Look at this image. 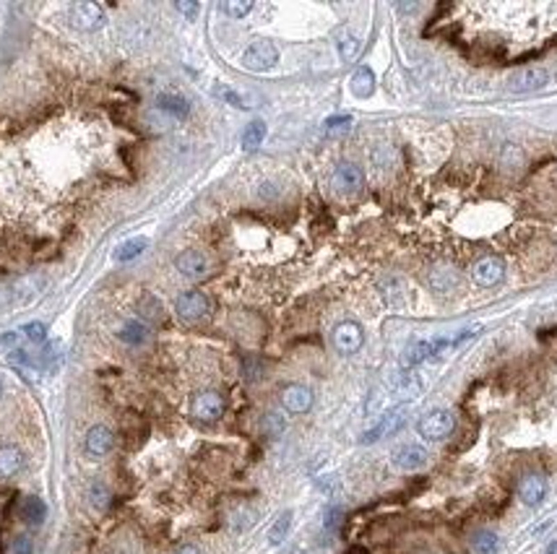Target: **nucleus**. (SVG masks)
I'll return each instance as SVG.
<instances>
[{
    "label": "nucleus",
    "instance_id": "28",
    "mask_svg": "<svg viewBox=\"0 0 557 554\" xmlns=\"http://www.w3.org/2000/svg\"><path fill=\"white\" fill-rule=\"evenodd\" d=\"M214 94L217 97H221V100L227 102V104H232V107H237V109H250L253 104L248 102V97H242L240 91H235V89H227V86H217L214 89Z\"/></svg>",
    "mask_w": 557,
    "mask_h": 554
},
{
    "label": "nucleus",
    "instance_id": "12",
    "mask_svg": "<svg viewBox=\"0 0 557 554\" xmlns=\"http://www.w3.org/2000/svg\"><path fill=\"white\" fill-rule=\"evenodd\" d=\"M175 268H178L185 278L198 281V278H203L209 274V260H206V255L198 253V250H185V253H180V255L175 258Z\"/></svg>",
    "mask_w": 557,
    "mask_h": 554
},
{
    "label": "nucleus",
    "instance_id": "43",
    "mask_svg": "<svg viewBox=\"0 0 557 554\" xmlns=\"http://www.w3.org/2000/svg\"><path fill=\"white\" fill-rule=\"evenodd\" d=\"M547 554H557V541H552V544L547 546Z\"/></svg>",
    "mask_w": 557,
    "mask_h": 554
},
{
    "label": "nucleus",
    "instance_id": "44",
    "mask_svg": "<svg viewBox=\"0 0 557 554\" xmlns=\"http://www.w3.org/2000/svg\"><path fill=\"white\" fill-rule=\"evenodd\" d=\"M0 396H3V380H0Z\"/></svg>",
    "mask_w": 557,
    "mask_h": 554
},
{
    "label": "nucleus",
    "instance_id": "39",
    "mask_svg": "<svg viewBox=\"0 0 557 554\" xmlns=\"http://www.w3.org/2000/svg\"><path fill=\"white\" fill-rule=\"evenodd\" d=\"M19 341V333H6V336H0V347H13Z\"/></svg>",
    "mask_w": 557,
    "mask_h": 554
},
{
    "label": "nucleus",
    "instance_id": "23",
    "mask_svg": "<svg viewBox=\"0 0 557 554\" xmlns=\"http://www.w3.org/2000/svg\"><path fill=\"white\" fill-rule=\"evenodd\" d=\"M146 338H149V328L143 326V323H139V320H130V323H125V326L120 328V341H125L130 347H139Z\"/></svg>",
    "mask_w": 557,
    "mask_h": 554
},
{
    "label": "nucleus",
    "instance_id": "17",
    "mask_svg": "<svg viewBox=\"0 0 557 554\" xmlns=\"http://www.w3.org/2000/svg\"><path fill=\"white\" fill-rule=\"evenodd\" d=\"M24 468V453L16 445L0 448V479H10Z\"/></svg>",
    "mask_w": 557,
    "mask_h": 554
},
{
    "label": "nucleus",
    "instance_id": "30",
    "mask_svg": "<svg viewBox=\"0 0 557 554\" xmlns=\"http://www.w3.org/2000/svg\"><path fill=\"white\" fill-rule=\"evenodd\" d=\"M221 10L227 16H232V19H242V16H248L250 10H253V3L250 0H224Z\"/></svg>",
    "mask_w": 557,
    "mask_h": 554
},
{
    "label": "nucleus",
    "instance_id": "20",
    "mask_svg": "<svg viewBox=\"0 0 557 554\" xmlns=\"http://www.w3.org/2000/svg\"><path fill=\"white\" fill-rule=\"evenodd\" d=\"M266 122L263 120H253L248 128L242 130V149L245 151H256L263 143V138H266Z\"/></svg>",
    "mask_w": 557,
    "mask_h": 554
},
{
    "label": "nucleus",
    "instance_id": "27",
    "mask_svg": "<svg viewBox=\"0 0 557 554\" xmlns=\"http://www.w3.org/2000/svg\"><path fill=\"white\" fill-rule=\"evenodd\" d=\"M456 271L453 268H438V271H432V276H430V284L438 289V292H448L450 287H456Z\"/></svg>",
    "mask_w": 557,
    "mask_h": 554
},
{
    "label": "nucleus",
    "instance_id": "10",
    "mask_svg": "<svg viewBox=\"0 0 557 554\" xmlns=\"http://www.w3.org/2000/svg\"><path fill=\"white\" fill-rule=\"evenodd\" d=\"M505 276V266L498 255H485L479 258L477 263L471 266V278L477 281L479 287H495Z\"/></svg>",
    "mask_w": 557,
    "mask_h": 554
},
{
    "label": "nucleus",
    "instance_id": "26",
    "mask_svg": "<svg viewBox=\"0 0 557 554\" xmlns=\"http://www.w3.org/2000/svg\"><path fill=\"white\" fill-rule=\"evenodd\" d=\"M289 528H292V513L287 510V513L278 515L276 521H274V525L269 528V541H271V544H274V546L281 544V541L287 539Z\"/></svg>",
    "mask_w": 557,
    "mask_h": 554
},
{
    "label": "nucleus",
    "instance_id": "8",
    "mask_svg": "<svg viewBox=\"0 0 557 554\" xmlns=\"http://www.w3.org/2000/svg\"><path fill=\"white\" fill-rule=\"evenodd\" d=\"M70 21L81 31H97L104 24V10L91 0H79L70 6Z\"/></svg>",
    "mask_w": 557,
    "mask_h": 554
},
{
    "label": "nucleus",
    "instance_id": "29",
    "mask_svg": "<svg viewBox=\"0 0 557 554\" xmlns=\"http://www.w3.org/2000/svg\"><path fill=\"white\" fill-rule=\"evenodd\" d=\"M287 429V419L281 414H276V411H269V414L263 416V432L271 437H278L281 432Z\"/></svg>",
    "mask_w": 557,
    "mask_h": 554
},
{
    "label": "nucleus",
    "instance_id": "18",
    "mask_svg": "<svg viewBox=\"0 0 557 554\" xmlns=\"http://www.w3.org/2000/svg\"><path fill=\"white\" fill-rule=\"evenodd\" d=\"M349 86H352V94H354V97L368 100V97H372V91H375V73H372L368 65H362V68L354 70Z\"/></svg>",
    "mask_w": 557,
    "mask_h": 554
},
{
    "label": "nucleus",
    "instance_id": "35",
    "mask_svg": "<svg viewBox=\"0 0 557 554\" xmlns=\"http://www.w3.org/2000/svg\"><path fill=\"white\" fill-rule=\"evenodd\" d=\"M175 8H178L182 16H188V19H196V16H198V10H201L196 0H178V3H175Z\"/></svg>",
    "mask_w": 557,
    "mask_h": 554
},
{
    "label": "nucleus",
    "instance_id": "6",
    "mask_svg": "<svg viewBox=\"0 0 557 554\" xmlns=\"http://www.w3.org/2000/svg\"><path fill=\"white\" fill-rule=\"evenodd\" d=\"M209 310H211L209 297L203 292H185L175 302V312L185 323H198V320H203V317L209 315Z\"/></svg>",
    "mask_w": 557,
    "mask_h": 554
},
{
    "label": "nucleus",
    "instance_id": "40",
    "mask_svg": "<svg viewBox=\"0 0 557 554\" xmlns=\"http://www.w3.org/2000/svg\"><path fill=\"white\" fill-rule=\"evenodd\" d=\"M347 554H370L368 549H365V546H352V549H349Z\"/></svg>",
    "mask_w": 557,
    "mask_h": 554
},
{
    "label": "nucleus",
    "instance_id": "14",
    "mask_svg": "<svg viewBox=\"0 0 557 554\" xmlns=\"http://www.w3.org/2000/svg\"><path fill=\"white\" fill-rule=\"evenodd\" d=\"M391 461L401 471H417V468H422V466L427 464V450L422 445H401L393 450Z\"/></svg>",
    "mask_w": 557,
    "mask_h": 554
},
{
    "label": "nucleus",
    "instance_id": "7",
    "mask_svg": "<svg viewBox=\"0 0 557 554\" xmlns=\"http://www.w3.org/2000/svg\"><path fill=\"white\" fill-rule=\"evenodd\" d=\"M362 344H365V333H362V326L354 320H344L334 328V347L338 354H357Z\"/></svg>",
    "mask_w": 557,
    "mask_h": 554
},
{
    "label": "nucleus",
    "instance_id": "13",
    "mask_svg": "<svg viewBox=\"0 0 557 554\" xmlns=\"http://www.w3.org/2000/svg\"><path fill=\"white\" fill-rule=\"evenodd\" d=\"M281 406L287 409L289 414H305L313 406V390L308 386H287L281 390Z\"/></svg>",
    "mask_w": 557,
    "mask_h": 554
},
{
    "label": "nucleus",
    "instance_id": "32",
    "mask_svg": "<svg viewBox=\"0 0 557 554\" xmlns=\"http://www.w3.org/2000/svg\"><path fill=\"white\" fill-rule=\"evenodd\" d=\"M21 336L31 341V344H42L45 338H47V326L45 323H26V326L21 328Z\"/></svg>",
    "mask_w": 557,
    "mask_h": 554
},
{
    "label": "nucleus",
    "instance_id": "34",
    "mask_svg": "<svg viewBox=\"0 0 557 554\" xmlns=\"http://www.w3.org/2000/svg\"><path fill=\"white\" fill-rule=\"evenodd\" d=\"M349 125H352V118H349V115H334V118L326 120V130H329V133L349 130Z\"/></svg>",
    "mask_w": 557,
    "mask_h": 554
},
{
    "label": "nucleus",
    "instance_id": "22",
    "mask_svg": "<svg viewBox=\"0 0 557 554\" xmlns=\"http://www.w3.org/2000/svg\"><path fill=\"white\" fill-rule=\"evenodd\" d=\"M21 515H24V521L31 525H40L45 521V515H47V505L42 502L40 497H26L24 502H21Z\"/></svg>",
    "mask_w": 557,
    "mask_h": 554
},
{
    "label": "nucleus",
    "instance_id": "1",
    "mask_svg": "<svg viewBox=\"0 0 557 554\" xmlns=\"http://www.w3.org/2000/svg\"><path fill=\"white\" fill-rule=\"evenodd\" d=\"M477 333H479V326H471V328H464V331L453 333V336H432V338L411 341V344L404 349V354H401V367H417L419 362L432 359V356L443 354V351H453V349H458L461 344L471 341Z\"/></svg>",
    "mask_w": 557,
    "mask_h": 554
},
{
    "label": "nucleus",
    "instance_id": "25",
    "mask_svg": "<svg viewBox=\"0 0 557 554\" xmlns=\"http://www.w3.org/2000/svg\"><path fill=\"white\" fill-rule=\"evenodd\" d=\"M500 546V539L498 534H492V531H477V534L471 536V549L477 554H495Z\"/></svg>",
    "mask_w": 557,
    "mask_h": 554
},
{
    "label": "nucleus",
    "instance_id": "2",
    "mask_svg": "<svg viewBox=\"0 0 557 554\" xmlns=\"http://www.w3.org/2000/svg\"><path fill=\"white\" fill-rule=\"evenodd\" d=\"M453 427H456V416L450 414L448 409H432L417 422V432L425 440L438 443V440H446L453 432Z\"/></svg>",
    "mask_w": 557,
    "mask_h": 554
},
{
    "label": "nucleus",
    "instance_id": "31",
    "mask_svg": "<svg viewBox=\"0 0 557 554\" xmlns=\"http://www.w3.org/2000/svg\"><path fill=\"white\" fill-rule=\"evenodd\" d=\"M139 310H141V315L146 317V320H151V323H159V320H162V305L154 297L141 299Z\"/></svg>",
    "mask_w": 557,
    "mask_h": 554
},
{
    "label": "nucleus",
    "instance_id": "3",
    "mask_svg": "<svg viewBox=\"0 0 557 554\" xmlns=\"http://www.w3.org/2000/svg\"><path fill=\"white\" fill-rule=\"evenodd\" d=\"M407 414H409L407 406L389 409V411L380 416L375 425L370 427L365 435L359 437V443H362V445H370V443H378V440H383V437H389V435H393V432H398V429L404 427V422H407Z\"/></svg>",
    "mask_w": 557,
    "mask_h": 554
},
{
    "label": "nucleus",
    "instance_id": "11",
    "mask_svg": "<svg viewBox=\"0 0 557 554\" xmlns=\"http://www.w3.org/2000/svg\"><path fill=\"white\" fill-rule=\"evenodd\" d=\"M365 185V175H362V169L357 164H352V161H341L336 169H334V188L338 193H359Z\"/></svg>",
    "mask_w": 557,
    "mask_h": 554
},
{
    "label": "nucleus",
    "instance_id": "4",
    "mask_svg": "<svg viewBox=\"0 0 557 554\" xmlns=\"http://www.w3.org/2000/svg\"><path fill=\"white\" fill-rule=\"evenodd\" d=\"M549 84V73L542 65H526L518 68L516 73L508 76V91L513 94H528V91H539Z\"/></svg>",
    "mask_w": 557,
    "mask_h": 554
},
{
    "label": "nucleus",
    "instance_id": "9",
    "mask_svg": "<svg viewBox=\"0 0 557 554\" xmlns=\"http://www.w3.org/2000/svg\"><path fill=\"white\" fill-rule=\"evenodd\" d=\"M190 411H193V416L201 419V422H217V419L224 414V398H221L217 390H201V393L193 396Z\"/></svg>",
    "mask_w": 557,
    "mask_h": 554
},
{
    "label": "nucleus",
    "instance_id": "19",
    "mask_svg": "<svg viewBox=\"0 0 557 554\" xmlns=\"http://www.w3.org/2000/svg\"><path fill=\"white\" fill-rule=\"evenodd\" d=\"M336 47H338L341 60H344V63H352V60L359 55V50H362V42H359L357 34H352L349 29H341L336 34Z\"/></svg>",
    "mask_w": 557,
    "mask_h": 554
},
{
    "label": "nucleus",
    "instance_id": "37",
    "mask_svg": "<svg viewBox=\"0 0 557 554\" xmlns=\"http://www.w3.org/2000/svg\"><path fill=\"white\" fill-rule=\"evenodd\" d=\"M10 305H13V289L0 284V312H6Z\"/></svg>",
    "mask_w": 557,
    "mask_h": 554
},
{
    "label": "nucleus",
    "instance_id": "42",
    "mask_svg": "<svg viewBox=\"0 0 557 554\" xmlns=\"http://www.w3.org/2000/svg\"><path fill=\"white\" fill-rule=\"evenodd\" d=\"M398 10H417V3H401Z\"/></svg>",
    "mask_w": 557,
    "mask_h": 554
},
{
    "label": "nucleus",
    "instance_id": "33",
    "mask_svg": "<svg viewBox=\"0 0 557 554\" xmlns=\"http://www.w3.org/2000/svg\"><path fill=\"white\" fill-rule=\"evenodd\" d=\"M89 497H91V505L97 507V510H104V507H110V489L104 484H91V492H89Z\"/></svg>",
    "mask_w": 557,
    "mask_h": 554
},
{
    "label": "nucleus",
    "instance_id": "24",
    "mask_svg": "<svg viewBox=\"0 0 557 554\" xmlns=\"http://www.w3.org/2000/svg\"><path fill=\"white\" fill-rule=\"evenodd\" d=\"M157 104H159V109L169 112L172 118H185L190 112V104L182 97H178V94H162L159 100H157Z\"/></svg>",
    "mask_w": 557,
    "mask_h": 554
},
{
    "label": "nucleus",
    "instance_id": "21",
    "mask_svg": "<svg viewBox=\"0 0 557 554\" xmlns=\"http://www.w3.org/2000/svg\"><path fill=\"white\" fill-rule=\"evenodd\" d=\"M149 248V239L146 237H133L128 242H123L118 250H115V260L120 263H128V260H136L139 255H143V250Z\"/></svg>",
    "mask_w": 557,
    "mask_h": 554
},
{
    "label": "nucleus",
    "instance_id": "5",
    "mask_svg": "<svg viewBox=\"0 0 557 554\" xmlns=\"http://www.w3.org/2000/svg\"><path fill=\"white\" fill-rule=\"evenodd\" d=\"M278 63V50L266 40L253 42L248 50L242 52V65L248 70H256V73H266Z\"/></svg>",
    "mask_w": 557,
    "mask_h": 554
},
{
    "label": "nucleus",
    "instance_id": "16",
    "mask_svg": "<svg viewBox=\"0 0 557 554\" xmlns=\"http://www.w3.org/2000/svg\"><path fill=\"white\" fill-rule=\"evenodd\" d=\"M112 445H115V435H112L110 427L97 425L86 432V450L91 455H107L112 450Z\"/></svg>",
    "mask_w": 557,
    "mask_h": 554
},
{
    "label": "nucleus",
    "instance_id": "15",
    "mask_svg": "<svg viewBox=\"0 0 557 554\" xmlns=\"http://www.w3.org/2000/svg\"><path fill=\"white\" fill-rule=\"evenodd\" d=\"M547 495V482H544V476L539 474H528L521 479V484H518V497H521V502L528 505V507H534L544 500Z\"/></svg>",
    "mask_w": 557,
    "mask_h": 554
},
{
    "label": "nucleus",
    "instance_id": "36",
    "mask_svg": "<svg viewBox=\"0 0 557 554\" xmlns=\"http://www.w3.org/2000/svg\"><path fill=\"white\" fill-rule=\"evenodd\" d=\"M31 552H34V546H31L29 536H19V539L13 541V554H31Z\"/></svg>",
    "mask_w": 557,
    "mask_h": 554
},
{
    "label": "nucleus",
    "instance_id": "38",
    "mask_svg": "<svg viewBox=\"0 0 557 554\" xmlns=\"http://www.w3.org/2000/svg\"><path fill=\"white\" fill-rule=\"evenodd\" d=\"M338 518H341V510H338V507H331L329 513H326V528H336Z\"/></svg>",
    "mask_w": 557,
    "mask_h": 554
},
{
    "label": "nucleus",
    "instance_id": "41",
    "mask_svg": "<svg viewBox=\"0 0 557 554\" xmlns=\"http://www.w3.org/2000/svg\"><path fill=\"white\" fill-rule=\"evenodd\" d=\"M178 554H201L198 549H196V546H182V549H180Z\"/></svg>",
    "mask_w": 557,
    "mask_h": 554
}]
</instances>
